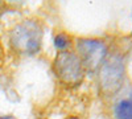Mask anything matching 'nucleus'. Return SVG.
Here are the masks:
<instances>
[{"instance_id":"f257e3e1","label":"nucleus","mask_w":132,"mask_h":119,"mask_svg":"<svg viewBox=\"0 0 132 119\" xmlns=\"http://www.w3.org/2000/svg\"><path fill=\"white\" fill-rule=\"evenodd\" d=\"M42 30L36 21H24L19 24L11 36L12 45L21 53H36L41 45Z\"/></svg>"},{"instance_id":"f03ea898","label":"nucleus","mask_w":132,"mask_h":119,"mask_svg":"<svg viewBox=\"0 0 132 119\" xmlns=\"http://www.w3.org/2000/svg\"><path fill=\"white\" fill-rule=\"evenodd\" d=\"M54 72L57 77L66 83H77L82 80L83 65L81 58L73 52H60L54 61Z\"/></svg>"},{"instance_id":"7ed1b4c3","label":"nucleus","mask_w":132,"mask_h":119,"mask_svg":"<svg viewBox=\"0 0 132 119\" xmlns=\"http://www.w3.org/2000/svg\"><path fill=\"white\" fill-rule=\"evenodd\" d=\"M78 52L82 65L86 68L95 69L99 66L107 54L106 45L99 40H79L78 41Z\"/></svg>"},{"instance_id":"20e7f679","label":"nucleus","mask_w":132,"mask_h":119,"mask_svg":"<svg viewBox=\"0 0 132 119\" xmlns=\"http://www.w3.org/2000/svg\"><path fill=\"white\" fill-rule=\"evenodd\" d=\"M123 78V66L119 60L112 58L106 61L101 69V85L104 90H115L120 86Z\"/></svg>"},{"instance_id":"39448f33","label":"nucleus","mask_w":132,"mask_h":119,"mask_svg":"<svg viewBox=\"0 0 132 119\" xmlns=\"http://www.w3.org/2000/svg\"><path fill=\"white\" fill-rule=\"evenodd\" d=\"M116 119H132V97L120 101L115 106Z\"/></svg>"},{"instance_id":"423d86ee","label":"nucleus","mask_w":132,"mask_h":119,"mask_svg":"<svg viewBox=\"0 0 132 119\" xmlns=\"http://www.w3.org/2000/svg\"><path fill=\"white\" fill-rule=\"evenodd\" d=\"M70 45V40L69 37L63 35V33H60L56 36V38H54V46L57 48V50L62 52V50H66V48H68Z\"/></svg>"},{"instance_id":"0eeeda50","label":"nucleus","mask_w":132,"mask_h":119,"mask_svg":"<svg viewBox=\"0 0 132 119\" xmlns=\"http://www.w3.org/2000/svg\"><path fill=\"white\" fill-rule=\"evenodd\" d=\"M69 119H78V118H74V116H71V118H69Z\"/></svg>"}]
</instances>
